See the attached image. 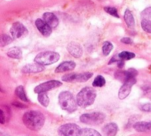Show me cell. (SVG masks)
Instances as JSON below:
<instances>
[{
    "label": "cell",
    "mask_w": 151,
    "mask_h": 136,
    "mask_svg": "<svg viewBox=\"0 0 151 136\" xmlns=\"http://www.w3.org/2000/svg\"><path fill=\"white\" fill-rule=\"evenodd\" d=\"M142 90L145 93H149L151 92V82L146 83L142 85Z\"/></svg>",
    "instance_id": "1f68e13d"
},
{
    "label": "cell",
    "mask_w": 151,
    "mask_h": 136,
    "mask_svg": "<svg viewBox=\"0 0 151 136\" xmlns=\"http://www.w3.org/2000/svg\"><path fill=\"white\" fill-rule=\"evenodd\" d=\"M121 42H122L123 43H125V44L130 45L133 43V40L129 37H124L121 39Z\"/></svg>",
    "instance_id": "836d02e7"
},
{
    "label": "cell",
    "mask_w": 151,
    "mask_h": 136,
    "mask_svg": "<svg viewBox=\"0 0 151 136\" xmlns=\"http://www.w3.org/2000/svg\"><path fill=\"white\" fill-rule=\"evenodd\" d=\"M137 75H138V71L137 70L134 69H129L127 70H125V71L117 72L115 73V77L117 79L125 83L127 81L135 78Z\"/></svg>",
    "instance_id": "30bf717a"
},
{
    "label": "cell",
    "mask_w": 151,
    "mask_h": 136,
    "mask_svg": "<svg viewBox=\"0 0 151 136\" xmlns=\"http://www.w3.org/2000/svg\"><path fill=\"white\" fill-rule=\"evenodd\" d=\"M63 83L58 80H50L42 84H39L35 88V92L37 94L42 93V92H46L47 91L51 90L58 88Z\"/></svg>",
    "instance_id": "52a82bcc"
},
{
    "label": "cell",
    "mask_w": 151,
    "mask_h": 136,
    "mask_svg": "<svg viewBox=\"0 0 151 136\" xmlns=\"http://www.w3.org/2000/svg\"><path fill=\"white\" fill-rule=\"evenodd\" d=\"M1 136H8V135H3L1 134Z\"/></svg>",
    "instance_id": "74e56055"
},
{
    "label": "cell",
    "mask_w": 151,
    "mask_h": 136,
    "mask_svg": "<svg viewBox=\"0 0 151 136\" xmlns=\"http://www.w3.org/2000/svg\"><path fill=\"white\" fill-rule=\"evenodd\" d=\"M60 59V54L54 51H45L38 54L35 58V62L41 65H50Z\"/></svg>",
    "instance_id": "277c9868"
},
{
    "label": "cell",
    "mask_w": 151,
    "mask_h": 136,
    "mask_svg": "<svg viewBox=\"0 0 151 136\" xmlns=\"http://www.w3.org/2000/svg\"><path fill=\"white\" fill-rule=\"evenodd\" d=\"M10 33L14 39H19L26 36L28 33V30L20 22H15L10 29Z\"/></svg>",
    "instance_id": "ba28073f"
},
{
    "label": "cell",
    "mask_w": 151,
    "mask_h": 136,
    "mask_svg": "<svg viewBox=\"0 0 151 136\" xmlns=\"http://www.w3.org/2000/svg\"><path fill=\"white\" fill-rule=\"evenodd\" d=\"M118 57L120 60L122 61H127V60H130L135 57V54L129 51H123L118 54Z\"/></svg>",
    "instance_id": "cb8c5ba5"
},
{
    "label": "cell",
    "mask_w": 151,
    "mask_h": 136,
    "mask_svg": "<svg viewBox=\"0 0 151 136\" xmlns=\"http://www.w3.org/2000/svg\"><path fill=\"white\" fill-rule=\"evenodd\" d=\"M104 10L106 11L107 13H109V15L113 16V17L119 18V15L118 14L117 9H116V8L112 7H105Z\"/></svg>",
    "instance_id": "f1b7e54d"
},
{
    "label": "cell",
    "mask_w": 151,
    "mask_h": 136,
    "mask_svg": "<svg viewBox=\"0 0 151 136\" xmlns=\"http://www.w3.org/2000/svg\"><path fill=\"white\" fill-rule=\"evenodd\" d=\"M13 39H12V37H9V35H1V47H5V46L8 45L10 44L12 42Z\"/></svg>",
    "instance_id": "83f0119b"
},
{
    "label": "cell",
    "mask_w": 151,
    "mask_h": 136,
    "mask_svg": "<svg viewBox=\"0 0 151 136\" xmlns=\"http://www.w3.org/2000/svg\"><path fill=\"white\" fill-rule=\"evenodd\" d=\"M43 20L47 23L51 28H55L58 25V20L56 16L52 13L46 12L42 16Z\"/></svg>",
    "instance_id": "5bb4252c"
},
{
    "label": "cell",
    "mask_w": 151,
    "mask_h": 136,
    "mask_svg": "<svg viewBox=\"0 0 151 136\" xmlns=\"http://www.w3.org/2000/svg\"><path fill=\"white\" fill-rule=\"evenodd\" d=\"M45 69V68L43 65L35 62L24 66L22 69V72L23 73H37L43 71Z\"/></svg>",
    "instance_id": "4fadbf2b"
},
{
    "label": "cell",
    "mask_w": 151,
    "mask_h": 136,
    "mask_svg": "<svg viewBox=\"0 0 151 136\" xmlns=\"http://www.w3.org/2000/svg\"><path fill=\"white\" fill-rule=\"evenodd\" d=\"M102 131L105 136H115L118 132V126L115 123L107 124L104 127Z\"/></svg>",
    "instance_id": "2e32d148"
},
{
    "label": "cell",
    "mask_w": 151,
    "mask_h": 136,
    "mask_svg": "<svg viewBox=\"0 0 151 136\" xmlns=\"http://www.w3.org/2000/svg\"><path fill=\"white\" fill-rule=\"evenodd\" d=\"M58 132L60 136H81L82 129L75 124H66L59 127Z\"/></svg>",
    "instance_id": "8992f818"
},
{
    "label": "cell",
    "mask_w": 151,
    "mask_h": 136,
    "mask_svg": "<svg viewBox=\"0 0 151 136\" xmlns=\"http://www.w3.org/2000/svg\"><path fill=\"white\" fill-rule=\"evenodd\" d=\"M0 121H1V124H4L5 122V114L4 113V111L2 110H1V111H0Z\"/></svg>",
    "instance_id": "e575fe53"
},
{
    "label": "cell",
    "mask_w": 151,
    "mask_h": 136,
    "mask_svg": "<svg viewBox=\"0 0 151 136\" xmlns=\"http://www.w3.org/2000/svg\"><path fill=\"white\" fill-rule=\"evenodd\" d=\"M106 118L105 114L96 111L89 114H84L80 116V121L83 124L91 125V126H96L102 124Z\"/></svg>",
    "instance_id": "5b68a950"
},
{
    "label": "cell",
    "mask_w": 151,
    "mask_h": 136,
    "mask_svg": "<svg viewBox=\"0 0 151 136\" xmlns=\"http://www.w3.org/2000/svg\"><path fill=\"white\" fill-rule=\"evenodd\" d=\"M141 27L145 32L151 33V23L141 20Z\"/></svg>",
    "instance_id": "4dcf8cb0"
},
{
    "label": "cell",
    "mask_w": 151,
    "mask_h": 136,
    "mask_svg": "<svg viewBox=\"0 0 151 136\" xmlns=\"http://www.w3.org/2000/svg\"><path fill=\"white\" fill-rule=\"evenodd\" d=\"M23 122L28 129L33 131H39L44 126L45 117L39 111L31 110L24 114Z\"/></svg>",
    "instance_id": "6da1fadb"
},
{
    "label": "cell",
    "mask_w": 151,
    "mask_h": 136,
    "mask_svg": "<svg viewBox=\"0 0 151 136\" xmlns=\"http://www.w3.org/2000/svg\"><path fill=\"white\" fill-rule=\"evenodd\" d=\"M97 96L96 91L91 87H85L78 94L76 102L81 108H87L93 104Z\"/></svg>",
    "instance_id": "7a4b0ae2"
},
{
    "label": "cell",
    "mask_w": 151,
    "mask_h": 136,
    "mask_svg": "<svg viewBox=\"0 0 151 136\" xmlns=\"http://www.w3.org/2000/svg\"><path fill=\"white\" fill-rule=\"evenodd\" d=\"M93 73L91 72H84V73H80V74H76V75L75 81L74 82H85L88 81L90 78L92 77Z\"/></svg>",
    "instance_id": "d6986e66"
},
{
    "label": "cell",
    "mask_w": 151,
    "mask_h": 136,
    "mask_svg": "<svg viewBox=\"0 0 151 136\" xmlns=\"http://www.w3.org/2000/svg\"><path fill=\"white\" fill-rule=\"evenodd\" d=\"M13 104L15 106L18 107V108H25V107H26L25 105H23V104H21V103L17 102H13Z\"/></svg>",
    "instance_id": "d590c367"
},
{
    "label": "cell",
    "mask_w": 151,
    "mask_h": 136,
    "mask_svg": "<svg viewBox=\"0 0 151 136\" xmlns=\"http://www.w3.org/2000/svg\"><path fill=\"white\" fill-rule=\"evenodd\" d=\"M124 20H125V23L130 28H133L134 26V20L133 17V15L131 12V11L127 9L125 12V14H124Z\"/></svg>",
    "instance_id": "ac0fdd59"
},
{
    "label": "cell",
    "mask_w": 151,
    "mask_h": 136,
    "mask_svg": "<svg viewBox=\"0 0 151 136\" xmlns=\"http://www.w3.org/2000/svg\"><path fill=\"white\" fill-rule=\"evenodd\" d=\"M81 136H101L99 133L96 130L91 128L82 129Z\"/></svg>",
    "instance_id": "603a6c76"
},
{
    "label": "cell",
    "mask_w": 151,
    "mask_h": 136,
    "mask_svg": "<svg viewBox=\"0 0 151 136\" xmlns=\"http://www.w3.org/2000/svg\"><path fill=\"white\" fill-rule=\"evenodd\" d=\"M35 25L43 36L47 37L52 33V29L47 23L45 22L44 20L37 19L35 21Z\"/></svg>",
    "instance_id": "7c38bea8"
},
{
    "label": "cell",
    "mask_w": 151,
    "mask_h": 136,
    "mask_svg": "<svg viewBox=\"0 0 151 136\" xmlns=\"http://www.w3.org/2000/svg\"><path fill=\"white\" fill-rule=\"evenodd\" d=\"M141 20L151 23V7H147L142 11L141 14Z\"/></svg>",
    "instance_id": "d4e9b609"
},
{
    "label": "cell",
    "mask_w": 151,
    "mask_h": 136,
    "mask_svg": "<svg viewBox=\"0 0 151 136\" xmlns=\"http://www.w3.org/2000/svg\"><path fill=\"white\" fill-rule=\"evenodd\" d=\"M137 82L136 78H132V79L127 81L126 82L123 83V86L121 87L119 90L118 97L120 100H123L127 97L131 91L132 86Z\"/></svg>",
    "instance_id": "9c48e42d"
},
{
    "label": "cell",
    "mask_w": 151,
    "mask_h": 136,
    "mask_svg": "<svg viewBox=\"0 0 151 136\" xmlns=\"http://www.w3.org/2000/svg\"><path fill=\"white\" fill-rule=\"evenodd\" d=\"M67 50L69 53L75 58H80L83 54L82 46L76 42H71L67 46Z\"/></svg>",
    "instance_id": "8fae6325"
},
{
    "label": "cell",
    "mask_w": 151,
    "mask_h": 136,
    "mask_svg": "<svg viewBox=\"0 0 151 136\" xmlns=\"http://www.w3.org/2000/svg\"><path fill=\"white\" fill-rule=\"evenodd\" d=\"M38 100L41 105L44 107H47L49 104V98L47 96V94L45 92L39 93L38 95Z\"/></svg>",
    "instance_id": "7402d4cb"
},
{
    "label": "cell",
    "mask_w": 151,
    "mask_h": 136,
    "mask_svg": "<svg viewBox=\"0 0 151 136\" xmlns=\"http://www.w3.org/2000/svg\"><path fill=\"white\" fill-rule=\"evenodd\" d=\"M76 77V73H69V74L64 75L62 77V80L66 82H74Z\"/></svg>",
    "instance_id": "f546056e"
},
{
    "label": "cell",
    "mask_w": 151,
    "mask_h": 136,
    "mask_svg": "<svg viewBox=\"0 0 151 136\" xmlns=\"http://www.w3.org/2000/svg\"><path fill=\"white\" fill-rule=\"evenodd\" d=\"M22 51L18 47H14L12 48L9 52L7 53V56L12 59H21L22 58Z\"/></svg>",
    "instance_id": "ffe728a7"
},
{
    "label": "cell",
    "mask_w": 151,
    "mask_h": 136,
    "mask_svg": "<svg viewBox=\"0 0 151 136\" xmlns=\"http://www.w3.org/2000/svg\"><path fill=\"white\" fill-rule=\"evenodd\" d=\"M140 109L143 111H151V104L150 103H147L144 104L140 106Z\"/></svg>",
    "instance_id": "d6a6232c"
},
{
    "label": "cell",
    "mask_w": 151,
    "mask_h": 136,
    "mask_svg": "<svg viewBox=\"0 0 151 136\" xmlns=\"http://www.w3.org/2000/svg\"><path fill=\"white\" fill-rule=\"evenodd\" d=\"M15 94L17 95L19 98H20L23 101L29 102V99L26 96L25 90H24L23 86H19L17 87V88L15 89Z\"/></svg>",
    "instance_id": "44dd1931"
},
{
    "label": "cell",
    "mask_w": 151,
    "mask_h": 136,
    "mask_svg": "<svg viewBox=\"0 0 151 136\" xmlns=\"http://www.w3.org/2000/svg\"><path fill=\"white\" fill-rule=\"evenodd\" d=\"M133 127L139 132H149L151 130V122H138L133 125Z\"/></svg>",
    "instance_id": "e0dca14e"
},
{
    "label": "cell",
    "mask_w": 151,
    "mask_h": 136,
    "mask_svg": "<svg viewBox=\"0 0 151 136\" xmlns=\"http://www.w3.org/2000/svg\"><path fill=\"white\" fill-rule=\"evenodd\" d=\"M92 84L95 87H102L106 84V80L102 76L98 75L95 78Z\"/></svg>",
    "instance_id": "4316f807"
},
{
    "label": "cell",
    "mask_w": 151,
    "mask_h": 136,
    "mask_svg": "<svg viewBox=\"0 0 151 136\" xmlns=\"http://www.w3.org/2000/svg\"><path fill=\"white\" fill-rule=\"evenodd\" d=\"M113 45L111 42L109 41H106L103 45L102 47V51H103V54L105 56H108L111 53V51L113 50Z\"/></svg>",
    "instance_id": "484cf974"
},
{
    "label": "cell",
    "mask_w": 151,
    "mask_h": 136,
    "mask_svg": "<svg viewBox=\"0 0 151 136\" xmlns=\"http://www.w3.org/2000/svg\"><path fill=\"white\" fill-rule=\"evenodd\" d=\"M117 63V66L119 68H120V69H122V68L124 67V64H125V63H124V61H122V60H120Z\"/></svg>",
    "instance_id": "8d00e7d4"
},
{
    "label": "cell",
    "mask_w": 151,
    "mask_h": 136,
    "mask_svg": "<svg viewBox=\"0 0 151 136\" xmlns=\"http://www.w3.org/2000/svg\"><path fill=\"white\" fill-rule=\"evenodd\" d=\"M76 63L73 61H66L61 63L55 70L56 73L65 72L75 69Z\"/></svg>",
    "instance_id": "9a60e30c"
},
{
    "label": "cell",
    "mask_w": 151,
    "mask_h": 136,
    "mask_svg": "<svg viewBox=\"0 0 151 136\" xmlns=\"http://www.w3.org/2000/svg\"><path fill=\"white\" fill-rule=\"evenodd\" d=\"M58 102L60 108L68 112H74L77 110L78 104L70 92L68 91L62 92L59 94Z\"/></svg>",
    "instance_id": "3957f363"
}]
</instances>
